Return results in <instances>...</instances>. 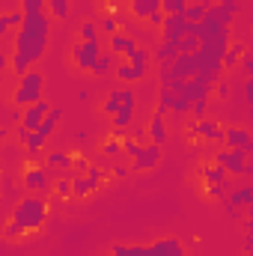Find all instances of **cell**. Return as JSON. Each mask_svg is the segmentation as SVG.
<instances>
[{"label": "cell", "instance_id": "obj_53", "mask_svg": "<svg viewBox=\"0 0 253 256\" xmlns=\"http://www.w3.org/2000/svg\"><path fill=\"white\" fill-rule=\"evenodd\" d=\"M0 173H3V158H0Z\"/></svg>", "mask_w": 253, "mask_h": 256}, {"label": "cell", "instance_id": "obj_20", "mask_svg": "<svg viewBox=\"0 0 253 256\" xmlns=\"http://www.w3.org/2000/svg\"><path fill=\"white\" fill-rule=\"evenodd\" d=\"M21 21H24V12H21V9L0 15V36H6V33H12V30H18V27H21Z\"/></svg>", "mask_w": 253, "mask_h": 256}, {"label": "cell", "instance_id": "obj_40", "mask_svg": "<svg viewBox=\"0 0 253 256\" xmlns=\"http://www.w3.org/2000/svg\"><path fill=\"white\" fill-rule=\"evenodd\" d=\"M206 108H208V102H190V116H194V120H202V116H206Z\"/></svg>", "mask_w": 253, "mask_h": 256}, {"label": "cell", "instance_id": "obj_30", "mask_svg": "<svg viewBox=\"0 0 253 256\" xmlns=\"http://www.w3.org/2000/svg\"><path fill=\"white\" fill-rule=\"evenodd\" d=\"M188 6V0H161V12L164 15H182Z\"/></svg>", "mask_w": 253, "mask_h": 256}, {"label": "cell", "instance_id": "obj_15", "mask_svg": "<svg viewBox=\"0 0 253 256\" xmlns=\"http://www.w3.org/2000/svg\"><path fill=\"white\" fill-rule=\"evenodd\" d=\"M194 134L202 137V140H214V143H220V140H224V126L214 122V120H208V116H202V120H196Z\"/></svg>", "mask_w": 253, "mask_h": 256}, {"label": "cell", "instance_id": "obj_11", "mask_svg": "<svg viewBox=\"0 0 253 256\" xmlns=\"http://www.w3.org/2000/svg\"><path fill=\"white\" fill-rule=\"evenodd\" d=\"M51 110V104L45 102V98H39V102H33V104H27L24 108V114H21V128H27V131H36L39 122L45 120V114Z\"/></svg>", "mask_w": 253, "mask_h": 256}, {"label": "cell", "instance_id": "obj_47", "mask_svg": "<svg viewBox=\"0 0 253 256\" xmlns=\"http://www.w3.org/2000/svg\"><path fill=\"white\" fill-rule=\"evenodd\" d=\"M6 66H9V57L0 54V84H3V72H6Z\"/></svg>", "mask_w": 253, "mask_h": 256}, {"label": "cell", "instance_id": "obj_10", "mask_svg": "<svg viewBox=\"0 0 253 256\" xmlns=\"http://www.w3.org/2000/svg\"><path fill=\"white\" fill-rule=\"evenodd\" d=\"M131 120H134V92H131V90H122V104H120V110L114 114V131L122 134V131L131 126Z\"/></svg>", "mask_w": 253, "mask_h": 256}, {"label": "cell", "instance_id": "obj_50", "mask_svg": "<svg viewBox=\"0 0 253 256\" xmlns=\"http://www.w3.org/2000/svg\"><path fill=\"white\" fill-rule=\"evenodd\" d=\"M6 137H9V128H0V146L6 143Z\"/></svg>", "mask_w": 253, "mask_h": 256}, {"label": "cell", "instance_id": "obj_19", "mask_svg": "<svg viewBox=\"0 0 253 256\" xmlns=\"http://www.w3.org/2000/svg\"><path fill=\"white\" fill-rule=\"evenodd\" d=\"M214 0H202V3H188L185 6V12H182V18L188 21V24H200L202 18H206V12H208V6H212Z\"/></svg>", "mask_w": 253, "mask_h": 256}, {"label": "cell", "instance_id": "obj_54", "mask_svg": "<svg viewBox=\"0 0 253 256\" xmlns=\"http://www.w3.org/2000/svg\"><path fill=\"white\" fill-rule=\"evenodd\" d=\"M120 3H131V0H120Z\"/></svg>", "mask_w": 253, "mask_h": 256}, {"label": "cell", "instance_id": "obj_32", "mask_svg": "<svg viewBox=\"0 0 253 256\" xmlns=\"http://www.w3.org/2000/svg\"><path fill=\"white\" fill-rule=\"evenodd\" d=\"M54 191H57L60 200H72V176H60L57 185H54Z\"/></svg>", "mask_w": 253, "mask_h": 256}, {"label": "cell", "instance_id": "obj_23", "mask_svg": "<svg viewBox=\"0 0 253 256\" xmlns=\"http://www.w3.org/2000/svg\"><path fill=\"white\" fill-rule=\"evenodd\" d=\"M45 12H48V18L66 21L72 9H68V0H45Z\"/></svg>", "mask_w": 253, "mask_h": 256}, {"label": "cell", "instance_id": "obj_34", "mask_svg": "<svg viewBox=\"0 0 253 256\" xmlns=\"http://www.w3.org/2000/svg\"><path fill=\"white\" fill-rule=\"evenodd\" d=\"M230 191V182H220V185H206V196L208 200H224Z\"/></svg>", "mask_w": 253, "mask_h": 256}, {"label": "cell", "instance_id": "obj_42", "mask_svg": "<svg viewBox=\"0 0 253 256\" xmlns=\"http://www.w3.org/2000/svg\"><path fill=\"white\" fill-rule=\"evenodd\" d=\"M116 78H120V80H134V72H131V66H128V63H120V66H116Z\"/></svg>", "mask_w": 253, "mask_h": 256}, {"label": "cell", "instance_id": "obj_31", "mask_svg": "<svg viewBox=\"0 0 253 256\" xmlns=\"http://www.w3.org/2000/svg\"><path fill=\"white\" fill-rule=\"evenodd\" d=\"M176 57H179L176 45H167V42H161V45H158V66H161V63H173Z\"/></svg>", "mask_w": 253, "mask_h": 256}, {"label": "cell", "instance_id": "obj_18", "mask_svg": "<svg viewBox=\"0 0 253 256\" xmlns=\"http://www.w3.org/2000/svg\"><path fill=\"white\" fill-rule=\"evenodd\" d=\"M244 51H248V45H244V42H230V45H226V51H224L220 66H224V68H236Z\"/></svg>", "mask_w": 253, "mask_h": 256}, {"label": "cell", "instance_id": "obj_21", "mask_svg": "<svg viewBox=\"0 0 253 256\" xmlns=\"http://www.w3.org/2000/svg\"><path fill=\"white\" fill-rule=\"evenodd\" d=\"M226 176H230V173H226L224 167H218V164H206V167H202V182H206V185H220V182H226Z\"/></svg>", "mask_w": 253, "mask_h": 256}, {"label": "cell", "instance_id": "obj_17", "mask_svg": "<svg viewBox=\"0 0 253 256\" xmlns=\"http://www.w3.org/2000/svg\"><path fill=\"white\" fill-rule=\"evenodd\" d=\"M60 120H63V110H60V108H51V110L45 114V120H42V122H39V128H36V134H39V140H42V143L54 134V128H57V122H60Z\"/></svg>", "mask_w": 253, "mask_h": 256}, {"label": "cell", "instance_id": "obj_51", "mask_svg": "<svg viewBox=\"0 0 253 256\" xmlns=\"http://www.w3.org/2000/svg\"><path fill=\"white\" fill-rule=\"evenodd\" d=\"M230 3H236V6H244V3H248V0H230Z\"/></svg>", "mask_w": 253, "mask_h": 256}, {"label": "cell", "instance_id": "obj_33", "mask_svg": "<svg viewBox=\"0 0 253 256\" xmlns=\"http://www.w3.org/2000/svg\"><path fill=\"white\" fill-rule=\"evenodd\" d=\"M120 152H122V143H120L116 137H110V140L102 143V155H104V158H114V155H120Z\"/></svg>", "mask_w": 253, "mask_h": 256}, {"label": "cell", "instance_id": "obj_45", "mask_svg": "<svg viewBox=\"0 0 253 256\" xmlns=\"http://www.w3.org/2000/svg\"><path fill=\"white\" fill-rule=\"evenodd\" d=\"M244 98H248V104H253V80L250 78L244 80Z\"/></svg>", "mask_w": 253, "mask_h": 256}, {"label": "cell", "instance_id": "obj_52", "mask_svg": "<svg viewBox=\"0 0 253 256\" xmlns=\"http://www.w3.org/2000/svg\"><path fill=\"white\" fill-rule=\"evenodd\" d=\"M0 206H3V188H0Z\"/></svg>", "mask_w": 253, "mask_h": 256}, {"label": "cell", "instance_id": "obj_3", "mask_svg": "<svg viewBox=\"0 0 253 256\" xmlns=\"http://www.w3.org/2000/svg\"><path fill=\"white\" fill-rule=\"evenodd\" d=\"M42 90H45V74L36 72V68H30V72H24L18 78V90L12 96V104L15 108H27V104H33V102L42 98Z\"/></svg>", "mask_w": 253, "mask_h": 256}, {"label": "cell", "instance_id": "obj_38", "mask_svg": "<svg viewBox=\"0 0 253 256\" xmlns=\"http://www.w3.org/2000/svg\"><path fill=\"white\" fill-rule=\"evenodd\" d=\"M214 92H218V98H230V92H232V86H230V80H224V78H218V80H214Z\"/></svg>", "mask_w": 253, "mask_h": 256}, {"label": "cell", "instance_id": "obj_1", "mask_svg": "<svg viewBox=\"0 0 253 256\" xmlns=\"http://www.w3.org/2000/svg\"><path fill=\"white\" fill-rule=\"evenodd\" d=\"M15 57H12V72L15 78H21L24 72H30V66L39 63L48 51L51 42V18L48 12H36V15H24L21 27L15 30Z\"/></svg>", "mask_w": 253, "mask_h": 256}, {"label": "cell", "instance_id": "obj_27", "mask_svg": "<svg viewBox=\"0 0 253 256\" xmlns=\"http://www.w3.org/2000/svg\"><path fill=\"white\" fill-rule=\"evenodd\" d=\"M120 104H122V90H114L108 98H104V104H102V110L108 114V116H114L116 110H120Z\"/></svg>", "mask_w": 253, "mask_h": 256}, {"label": "cell", "instance_id": "obj_28", "mask_svg": "<svg viewBox=\"0 0 253 256\" xmlns=\"http://www.w3.org/2000/svg\"><path fill=\"white\" fill-rule=\"evenodd\" d=\"M78 33H80V42H98V24L96 21H84Z\"/></svg>", "mask_w": 253, "mask_h": 256}, {"label": "cell", "instance_id": "obj_25", "mask_svg": "<svg viewBox=\"0 0 253 256\" xmlns=\"http://www.w3.org/2000/svg\"><path fill=\"white\" fill-rule=\"evenodd\" d=\"M114 63H116V54H110V51H108V54H98V60H96V66H92L90 72H92V74H108V72L114 68Z\"/></svg>", "mask_w": 253, "mask_h": 256}, {"label": "cell", "instance_id": "obj_29", "mask_svg": "<svg viewBox=\"0 0 253 256\" xmlns=\"http://www.w3.org/2000/svg\"><path fill=\"white\" fill-rule=\"evenodd\" d=\"M48 164L60 167V170H72V155L68 152H48Z\"/></svg>", "mask_w": 253, "mask_h": 256}, {"label": "cell", "instance_id": "obj_44", "mask_svg": "<svg viewBox=\"0 0 253 256\" xmlns=\"http://www.w3.org/2000/svg\"><path fill=\"white\" fill-rule=\"evenodd\" d=\"M110 173H114L116 179H126V176H128V167H126V164H114V167H110Z\"/></svg>", "mask_w": 253, "mask_h": 256}, {"label": "cell", "instance_id": "obj_9", "mask_svg": "<svg viewBox=\"0 0 253 256\" xmlns=\"http://www.w3.org/2000/svg\"><path fill=\"white\" fill-rule=\"evenodd\" d=\"M224 206H226V212H230V214H238V208H253V188H250V185H244V188L226 191Z\"/></svg>", "mask_w": 253, "mask_h": 256}, {"label": "cell", "instance_id": "obj_55", "mask_svg": "<svg viewBox=\"0 0 253 256\" xmlns=\"http://www.w3.org/2000/svg\"><path fill=\"white\" fill-rule=\"evenodd\" d=\"M0 230H3V226H0Z\"/></svg>", "mask_w": 253, "mask_h": 256}, {"label": "cell", "instance_id": "obj_6", "mask_svg": "<svg viewBox=\"0 0 253 256\" xmlns=\"http://www.w3.org/2000/svg\"><path fill=\"white\" fill-rule=\"evenodd\" d=\"M161 164V146L149 143V146H140L134 155H131V170L134 173H146V170H155Z\"/></svg>", "mask_w": 253, "mask_h": 256}, {"label": "cell", "instance_id": "obj_26", "mask_svg": "<svg viewBox=\"0 0 253 256\" xmlns=\"http://www.w3.org/2000/svg\"><path fill=\"white\" fill-rule=\"evenodd\" d=\"M196 48H200V39H196V33H185V36L176 42V51H179V54H194Z\"/></svg>", "mask_w": 253, "mask_h": 256}, {"label": "cell", "instance_id": "obj_35", "mask_svg": "<svg viewBox=\"0 0 253 256\" xmlns=\"http://www.w3.org/2000/svg\"><path fill=\"white\" fill-rule=\"evenodd\" d=\"M21 12H24V15L45 12V0H21Z\"/></svg>", "mask_w": 253, "mask_h": 256}, {"label": "cell", "instance_id": "obj_7", "mask_svg": "<svg viewBox=\"0 0 253 256\" xmlns=\"http://www.w3.org/2000/svg\"><path fill=\"white\" fill-rule=\"evenodd\" d=\"M98 54H102V45H98V42H80V45L72 48L74 63H78V68H84V72H90V68L96 66Z\"/></svg>", "mask_w": 253, "mask_h": 256}, {"label": "cell", "instance_id": "obj_5", "mask_svg": "<svg viewBox=\"0 0 253 256\" xmlns=\"http://www.w3.org/2000/svg\"><path fill=\"white\" fill-rule=\"evenodd\" d=\"M185 33H196V24H188L182 15H164V24H161V42L176 45Z\"/></svg>", "mask_w": 253, "mask_h": 256}, {"label": "cell", "instance_id": "obj_39", "mask_svg": "<svg viewBox=\"0 0 253 256\" xmlns=\"http://www.w3.org/2000/svg\"><path fill=\"white\" fill-rule=\"evenodd\" d=\"M0 188H3V196H15V182H12V176L0 173Z\"/></svg>", "mask_w": 253, "mask_h": 256}, {"label": "cell", "instance_id": "obj_4", "mask_svg": "<svg viewBox=\"0 0 253 256\" xmlns=\"http://www.w3.org/2000/svg\"><path fill=\"white\" fill-rule=\"evenodd\" d=\"M248 155H250L248 149H224L214 155V164L232 176H248V173H253V164L248 161Z\"/></svg>", "mask_w": 253, "mask_h": 256}, {"label": "cell", "instance_id": "obj_46", "mask_svg": "<svg viewBox=\"0 0 253 256\" xmlns=\"http://www.w3.org/2000/svg\"><path fill=\"white\" fill-rule=\"evenodd\" d=\"M143 140H146V128H134V143L143 146Z\"/></svg>", "mask_w": 253, "mask_h": 256}, {"label": "cell", "instance_id": "obj_8", "mask_svg": "<svg viewBox=\"0 0 253 256\" xmlns=\"http://www.w3.org/2000/svg\"><path fill=\"white\" fill-rule=\"evenodd\" d=\"M143 256H185V248L179 238L167 236V238H158L149 248H143Z\"/></svg>", "mask_w": 253, "mask_h": 256}, {"label": "cell", "instance_id": "obj_37", "mask_svg": "<svg viewBox=\"0 0 253 256\" xmlns=\"http://www.w3.org/2000/svg\"><path fill=\"white\" fill-rule=\"evenodd\" d=\"M98 30H104V33H110V36L120 33V21H116V15H108V18L98 24Z\"/></svg>", "mask_w": 253, "mask_h": 256}, {"label": "cell", "instance_id": "obj_48", "mask_svg": "<svg viewBox=\"0 0 253 256\" xmlns=\"http://www.w3.org/2000/svg\"><path fill=\"white\" fill-rule=\"evenodd\" d=\"M27 134H30V131H27V128H15V137H18V140H21V143H24V140H27Z\"/></svg>", "mask_w": 253, "mask_h": 256}, {"label": "cell", "instance_id": "obj_22", "mask_svg": "<svg viewBox=\"0 0 253 256\" xmlns=\"http://www.w3.org/2000/svg\"><path fill=\"white\" fill-rule=\"evenodd\" d=\"M131 9H134V18H149L152 12L161 9V0H131Z\"/></svg>", "mask_w": 253, "mask_h": 256}, {"label": "cell", "instance_id": "obj_2", "mask_svg": "<svg viewBox=\"0 0 253 256\" xmlns=\"http://www.w3.org/2000/svg\"><path fill=\"white\" fill-rule=\"evenodd\" d=\"M45 220H48V200H42V194H30L12 208V218L6 220L3 232L9 238H21L24 232L39 230Z\"/></svg>", "mask_w": 253, "mask_h": 256}, {"label": "cell", "instance_id": "obj_16", "mask_svg": "<svg viewBox=\"0 0 253 256\" xmlns=\"http://www.w3.org/2000/svg\"><path fill=\"white\" fill-rule=\"evenodd\" d=\"M146 137H149V143H155V146H164V143H167V120H164L161 114H152V120H149V126H146Z\"/></svg>", "mask_w": 253, "mask_h": 256}, {"label": "cell", "instance_id": "obj_13", "mask_svg": "<svg viewBox=\"0 0 253 256\" xmlns=\"http://www.w3.org/2000/svg\"><path fill=\"white\" fill-rule=\"evenodd\" d=\"M48 176H51V173H48L45 167H36V164H33V167L24 170V188L30 194H42L48 188Z\"/></svg>", "mask_w": 253, "mask_h": 256}, {"label": "cell", "instance_id": "obj_41", "mask_svg": "<svg viewBox=\"0 0 253 256\" xmlns=\"http://www.w3.org/2000/svg\"><path fill=\"white\" fill-rule=\"evenodd\" d=\"M238 63H242V68H244V74H248V78H253V54H250V51H244Z\"/></svg>", "mask_w": 253, "mask_h": 256}, {"label": "cell", "instance_id": "obj_14", "mask_svg": "<svg viewBox=\"0 0 253 256\" xmlns=\"http://www.w3.org/2000/svg\"><path fill=\"white\" fill-rule=\"evenodd\" d=\"M224 143L230 149H253V137L248 128H224Z\"/></svg>", "mask_w": 253, "mask_h": 256}, {"label": "cell", "instance_id": "obj_24", "mask_svg": "<svg viewBox=\"0 0 253 256\" xmlns=\"http://www.w3.org/2000/svg\"><path fill=\"white\" fill-rule=\"evenodd\" d=\"M134 48V39L126 36V33H114L110 36V54H128Z\"/></svg>", "mask_w": 253, "mask_h": 256}, {"label": "cell", "instance_id": "obj_12", "mask_svg": "<svg viewBox=\"0 0 253 256\" xmlns=\"http://www.w3.org/2000/svg\"><path fill=\"white\" fill-rule=\"evenodd\" d=\"M126 57H128L126 63L131 66V72H134V80H143V78H146V72H149V51H146V48H140V45H134Z\"/></svg>", "mask_w": 253, "mask_h": 256}, {"label": "cell", "instance_id": "obj_36", "mask_svg": "<svg viewBox=\"0 0 253 256\" xmlns=\"http://www.w3.org/2000/svg\"><path fill=\"white\" fill-rule=\"evenodd\" d=\"M110 256H143V248H137V244H134V248H131V244H116Z\"/></svg>", "mask_w": 253, "mask_h": 256}, {"label": "cell", "instance_id": "obj_43", "mask_svg": "<svg viewBox=\"0 0 253 256\" xmlns=\"http://www.w3.org/2000/svg\"><path fill=\"white\" fill-rule=\"evenodd\" d=\"M146 21H149V24H152V27H158V30H161V24H164V12H161V9H158V12H152V15H149V18H146Z\"/></svg>", "mask_w": 253, "mask_h": 256}, {"label": "cell", "instance_id": "obj_49", "mask_svg": "<svg viewBox=\"0 0 253 256\" xmlns=\"http://www.w3.org/2000/svg\"><path fill=\"white\" fill-rule=\"evenodd\" d=\"M244 254H248V256L253 254V236H248V238H244Z\"/></svg>", "mask_w": 253, "mask_h": 256}]
</instances>
